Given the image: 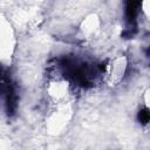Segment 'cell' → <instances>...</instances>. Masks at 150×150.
I'll use <instances>...</instances> for the list:
<instances>
[{"mask_svg":"<svg viewBox=\"0 0 150 150\" xmlns=\"http://www.w3.org/2000/svg\"><path fill=\"white\" fill-rule=\"evenodd\" d=\"M125 68H127V61H125V59L122 57V56L121 57H117V59L112 60L108 64V67L105 68V75H107L108 80L111 83L120 82L121 79L124 75Z\"/></svg>","mask_w":150,"mask_h":150,"instance_id":"7a4b0ae2","label":"cell"},{"mask_svg":"<svg viewBox=\"0 0 150 150\" xmlns=\"http://www.w3.org/2000/svg\"><path fill=\"white\" fill-rule=\"evenodd\" d=\"M100 25H101V21L96 14L88 15L82 21L81 27H80V30H81L83 38L89 39V38H93L94 35H96V33L100 29Z\"/></svg>","mask_w":150,"mask_h":150,"instance_id":"3957f363","label":"cell"},{"mask_svg":"<svg viewBox=\"0 0 150 150\" xmlns=\"http://www.w3.org/2000/svg\"><path fill=\"white\" fill-rule=\"evenodd\" d=\"M13 33L8 21L0 15V62L9 59L13 49Z\"/></svg>","mask_w":150,"mask_h":150,"instance_id":"6da1fadb","label":"cell"}]
</instances>
